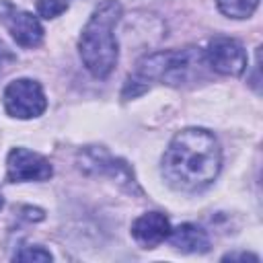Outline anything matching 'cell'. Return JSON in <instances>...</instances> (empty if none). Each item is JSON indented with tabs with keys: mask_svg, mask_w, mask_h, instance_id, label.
I'll return each mask as SVG.
<instances>
[{
	"mask_svg": "<svg viewBox=\"0 0 263 263\" xmlns=\"http://www.w3.org/2000/svg\"><path fill=\"white\" fill-rule=\"evenodd\" d=\"M0 23L21 47L33 49L43 41V27L37 16L27 10H21L8 0H0Z\"/></svg>",
	"mask_w": 263,
	"mask_h": 263,
	"instance_id": "cell-5",
	"label": "cell"
},
{
	"mask_svg": "<svg viewBox=\"0 0 263 263\" xmlns=\"http://www.w3.org/2000/svg\"><path fill=\"white\" fill-rule=\"evenodd\" d=\"M203 64H205V58L195 47L156 51L140 60L138 76L142 78V82L160 80L171 86H181L185 82H191L199 74Z\"/></svg>",
	"mask_w": 263,
	"mask_h": 263,
	"instance_id": "cell-3",
	"label": "cell"
},
{
	"mask_svg": "<svg viewBox=\"0 0 263 263\" xmlns=\"http://www.w3.org/2000/svg\"><path fill=\"white\" fill-rule=\"evenodd\" d=\"M51 175H53V168L49 160L27 148H14L6 158V179L10 183L47 181Z\"/></svg>",
	"mask_w": 263,
	"mask_h": 263,
	"instance_id": "cell-7",
	"label": "cell"
},
{
	"mask_svg": "<svg viewBox=\"0 0 263 263\" xmlns=\"http://www.w3.org/2000/svg\"><path fill=\"white\" fill-rule=\"evenodd\" d=\"M121 18V4L117 0L101 2L86 21L78 39L82 64L97 78H107L117 64L115 25Z\"/></svg>",
	"mask_w": 263,
	"mask_h": 263,
	"instance_id": "cell-2",
	"label": "cell"
},
{
	"mask_svg": "<svg viewBox=\"0 0 263 263\" xmlns=\"http://www.w3.org/2000/svg\"><path fill=\"white\" fill-rule=\"evenodd\" d=\"M216 2L220 12L230 18H249L259 6V0H216Z\"/></svg>",
	"mask_w": 263,
	"mask_h": 263,
	"instance_id": "cell-10",
	"label": "cell"
},
{
	"mask_svg": "<svg viewBox=\"0 0 263 263\" xmlns=\"http://www.w3.org/2000/svg\"><path fill=\"white\" fill-rule=\"evenodd\" d=\"M245 261V259H251V261H259V257H255V255H249V253H236V255H226L224 257V261Z\"/></svg>",
	"mask_w": 263,
	"mask_h": 263,
	"instance_id": "cell-13",
	"label": "cell"
},
{
	"mask_svg": "<svg viewBox=\"0 0 263 263\" xmlns=\"http://www.w3.org/2000/svg\"><path fill=\"white\" fill-rule=\"evenodd\" d=\"M16 261H51V253L43 247H25L14 255Z\"/></svg>",
	"mask_w": 263,
	"mask_h": 263,
	"instance_id": "cell-12",
	"label": "cell"
},
{
	"mask_svg": "<svg viewBox=\"0 0 263 263\" xmlns=\"http://www.w3.org/2000/svg\"><path fill=\"white\" fill-rule=\"evenodd\" d=\"M4 107L12 117L31 119L45 111L47 99L39 82L31 78H18L4 88Z\"/></svg>",
	"mask_w": 263,
	"mask_h": 263,
	"instance_id": "cell-4",
	"label": "cell"
},
{
	"mask_svg": "<svg viewBox=\"0 0 263 263\" xmlns=\"http://www.w3.org/2000/svg\"><path fill=\"white\" fill-rule=\"evenodd\" d=\"M171 245L181 253H205L210 249V238L205 230L195 224H181L168 234Z\"/></svg>",
	"mask_w": 263,
	"mask_h": 263,
	"instance_id": "cell-9",
	"label": "cell"
},
{
	"mask_svg": "<svg viewBox=\"0 0 263 263\" xmlns=\"http://www.w3.org/2000/svg\"><path fill=\"white\" fill-rule=\"evenodd\" d=\"M132 234L136 238V242L144 249H154L158 247L162 240L168 238L171 234V224L168 218L160 212H148L142 214L140 218L134 220L132 224Z\"/></svg>",
	"mask_w": 263,
	"mask_h": 263,
	"instance_id": "cell-8",
	"label": "cell"
},
{
	"mask_svg": "<svg viewBox=\"0 0 263 263\" xmlns=\"http://www.w3.org/2000/svg\"><path fill=\"white\" fill-rule=\"evenodd\" d=\"M220 166V144L203 127H187L175 134L162 156V175L179 191L203 189L218 177Z\"/></svg>",
	"mask_w": 263,
	"mask_h": 263,
	"instance_id": "cell-1",
	"label": "cell"
},
{
	"mask_svg": "<svg viewBox=\"0 0 263 263\" xmlns=\"http://www.w3.org/2000/svg\"><path fill=\"white\" fill-rule=\"evenodd\" d=\"M0 208H2V197H0Z\"/></svg>",
	"mask_w": 263,
	"mask_h": 263,
	"instance_id": "cell-14",
	"label": "cell"
},
{
	"mask_svg": "<svg viewBox=\"0 0 263 263\" xmlns=\"http://www.w3.org/2000/svg\"><path fill=\"white\" fill-rule=\"evenodd\" d=\"M70 0H37V10L43 18H55L68 8Z\"/></svg>",
	"mask_w": 263,
	"mask_h": 263,
	"instance_id": "cell-11",
	"label": "cell"
},
{
	"mask_svg": "<svg viewBox=\"0 0 263 263\" xmlns=\"http://www.w3.org/2000/svg\"><path fill=\"white\" fill-rule=\"evenodd\" d=\"M205 64L224 76H238L247 68V51L232 37H214L203 51Z\"/></svg>",
	"mask_w": 263,
	"mask_h": 263,
	"instance_id": "cell-6",
	"label": "cell"
}]
</instances>
